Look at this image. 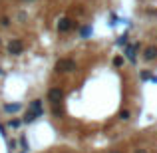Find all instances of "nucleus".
I'll list each match as a JSON object with an SVG mask.
<instances>
[{
  "label": "nucleus",
  "mask_w": 157,
  "mask_h": 153,
  "mask_svg": "<svg viewBox=\"0 0 157 153\" xmlns=\"http://www.w3.org/2000/svg\"><path fill=\"white\" fill-rule=\"evenodd\" d=\"M6 48H8V54H12V56H18V54L22 52V42H20V40H10Z\"/></svg>",
  "instance_id": "obj_1"
},
{
  "label": "nucleus",
  "mask_w": 157,
  "mask_h": 153,
  "mask_svg": "<svg viewBox=\"0 0 157 153\" xmlns=\"http://www.w3.org/2000/svg\"><path fill=\"white\" fill-rule=\"evenodd\" d=\"M18 109H20V103H8V105H4V111H8V113L18 111Z\"/></svg>",
  "instance_id": "obj_2"
},
{
  "label": "nucleus",
  "mask_w": 157,
  "mask_h": 153,
  "mask_svg": "<svg viewBox=\"0 0 157 153\" xmlns=\"http://www.w3.org/2000/svg\"><path fill=\"white\" fill-rule=\"evenodd\" d=\"M0 24H2V26H8V24H10V20H8V18H2V20H0Z\"/></svg>",
  "instance_id": "obj_3"
}]
</instances>
